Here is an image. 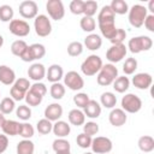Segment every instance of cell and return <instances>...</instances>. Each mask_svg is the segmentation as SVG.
<instances>
[{
    "label": "cell",
    "mask_w": 154,
    "mask_h": 154,
    "mask_svg": "<svg viewBox=\"0 0 154 154\" xmlns=\"http://www.w3.org/2000/svg\"><path fill=\"white\" fill-rule=\"evenodd\" d=\"M129 23L134 28H141L144 23L146 17L148 16L147 7L140 4L134 5L131 8H129Z\"/></svg>",
    "instance_id": "obj_4"
},
{
    "label": "cell",
    "mask_w": 154,
    "mask_h": 154,
    "mask_svg": "<svg viewBox=\"0 0 154 154\" xmlns=\"http://www.w3.org/2000/svg\"><path fill=\"white\" fill-rule=\"evenodd\" d=\"M55 154H71V152L66 150V152H60V153H55Z\"/></svg>",
    "instance_id": "obj_58"
},
{
    "label": "cell",
    "mask_w": 154,
    "mask_h": 154,
    "mask_svg": "<svg viewBox=\"0 0 154 154\" xmlns=\"http://www.w3.org/2000/svg\"><path fill=\"white\" fill-rule=\"evenodd\" d=\"M16 107V101L10 96L7 97H4L1 101H0V112L5 116V114H10L13 112Z\"/></svg>",
    "instance_id": "obj_33"
},
{
    "label": "cell",
    "mask_w": 154,
    "mask_h": 154,
    "mask_svg": "<svg viewBox=\"0 0 154 154\" xmlns=\"http://www.w3.org/2000/svg\"><path fill=\"white\" fill-rule=\"evenodd\" d=\"M152 82H153V77H152V75H149L147 72L136 73L132 77V81H131L134 87H136L137 89H141V90L148 89L152 85Z\"/></svg>",
    "instance_id": "obj_14"
},
{
    "label": "cell",
    "mask_w": 154,
    "mask_h": 154,
    "mask_svg": "<svg viewBox=\"0 0 154 154\" xmlns=\"http://www.w3.org/2000/svg\"><path fill=\"white\" fill-rule=\"evenodd\" d=\"M100 102L105 108H114L117 105V96L112 91H106L102 93L100 96Z\"/></svg>",
    "instance_id": "obj_29"
},
{
    "label": "cell",
    "mask_w": 154,
    "mask_h": 154,
    "mask_svg": "<svg viewBox=\"0 0 154 154\" xmlns=\"http://www.w3.org/2000/svg\"><path fill=\"white\" fill-rule=\"evenodd\" d=\"M28 77L29 79H32L35 82H41L46 77V67L43 64L34 63L28 69Z\"/></svg>",
    "instance_id": "obj_16"
},
{
    "label": "cell",
    "mask_w": 154,
    "mask_h": 154,
    "mask_svg": "<svg viewBox=\"0 0 154 154\" xmlns=\"http://www.w3.org/2000/svg\"><path fill=\"white\" fill-rule=\"evenodd\" d=\"M89 95L87 93H77L73 96V103L78 107V108H84L87 106V103L89 102Z\"/></svg>",
    "instance_id": "obj_45"
},
{
    "label": "cell",
    "mask_w": 154,
    "mask_h": 154,
    "mask_svg": "<svg viewBox=\"0 0 154 154\" xmlns=\"http://www.w3.org/2000/svg\"><path fill=\"white\" fill-rule=\"evenodd\" d=\"M128 53V48L124 43L120 45H112L107 52H106V59L109 61V64H116L122 61Z\"/></svg>",
    "instance_id": "obj_9"
},
{
    "label": "cell",
    "mask_w": 154,
    "mask_h": 154,
    "mask_svg": "<svg viewBox=\"0 0 154 154\" xmlns=\"http://www.w3.org/2000/svg\"><path fill=\"white\" fill-rule=\"evenodd\" d=\"M13 8L10 5H1L0 6V20L6 23V22H11L13 19Z\"/></svg>",
    "instance_id": "obj_40"
},
{
    "label": "cell",
    "mask_w": 154,
    "mask_h": 154,
    "mask_svg": "<svg viewBox=\"0 0 154 154\" xmlns=\"http://www.w3.org/2000/svg\"><path fill=\"white\" fill-rule=\"evenodd\" d=\"M28 46H29V45H28L24 40H16V41H13L12 45H11V52H12L13 55L20 58V57L23 55V53L25 52V49L28 48Z\"/></svg>",
    "instance_id": "obj_32"
},
{
    "label": "cell",
    "mask_w": 154,
    "mask_h": 154,
    "mask_svg": "<svg viewBox=\"0 0 154 154\" xmlns=\"http://www.w3.org/2000/svg\"><path fill=\"white\" fill-rule=\"evenodd\" d=\"M64 77V70L59 64H52L46 71V78L51 83H58Z\"/></svg>",
    "instance_id": "obj_18"
},
{
    "label": "cell",
    "mask_w": 154,
    "mask_h": 154,
    "mask_svg": "<svg viewBox=\"0 0 154 154\" xmlns=\"http://www.w3.org/2000/svg\"><path fill=\"white\" fill-rule=\"evenodd\" d=\"M143 25L146 26V29H147L148 31L154 32V14H153V13H150V14H148V16L146 17Z\"/></svg>",
    "instance_id": "obj_53"
},
{
    "label": "cell",
    "mask_w": 154,
    "mask_h": 154,
    "mask_svg": "<svg viewBox=\"0 0 154 154\" xmlns=\"http://www.w3.org/2000/svg\"><path fill=\"white\" fill-rule=\"evenodd\" d=\"M0 95H1V94H0Z\"/></svg>",
    "instance_id": "obj_60"
},
{
    "label": "cell",
    "mask_w": 154,
    "mask_h": 154,
    "mask_svg": "<svg viewBox=\"0 0 154 154\" xmlns=\"http://www.w3.org/2000/svg\"><path fill=\"white\" fill-rule=\"evenodd\" d=\"M5 120H6V118H5V116L0 112V128L4 125V123H5Z\"/></svg>",
    "instance_id": "obj_56"
},
{
    "label": "cell",
    "mask_w": 154,
    "mask_h": 154,
    "mask_svg": "<svg viewBox=\"0 0 154 154\" xmlns=\"http://www.w3.org/2000/svg\"><path fill=\"white\" fill-rule=\"evenodd\" d=\"M137 66H138V63L135 58H128L123 64V72L125 75H132L137 70Z\"/></svg>",
    "instance_id": "obj_41"
},
{
    "label": "cell",
    "mask_w": 154,
    "mask_h": 154,
    "mask_svg": "<svg viewBox=\"0 0 154 154\" xmlns=\"http://www.w3.org/2000/svg\"><path fill=\"white\" fill-rule=\"evenodd\" d=\"M99 24V29L101 31V35L108 40H111L116 31H117V28H116V20H107V22H100L97 23Z\"/></svg>",
    "instance_id": "obj_22"
},
{
    "label": "cell",
    "mask_w": 154,
    "mask_h": 154,
    "mask_svg": "<svg viewBox=\"0 0 154 154\" xmlns=\"http://www.w3.org/2000/svg\"><path fill=\"white\" fill-rule=\"evenodd\" d=\"M35 134V129L34 126L30 124V123H20L19 125V131H18V135L23 138V140H30Z\"/></svg>",
    "instance_id": "obj_31"
},
{
    "label": "cell",
    "mask_w": 154,
    "mask_h": 154,
    "mask_svg": "<svg viewBox=\"0 0 154 154\" xmlns=\"http://www.w3.org/2000/svg\"><path fill=\"white\" fill-rule=\"evenodd\" d=\"M16 116L23 120V122H26L31 118V108L28 106V105H20L17 107L16 109Z\"/></svg>",
    "instance_id": "obj_42"
},
{
    "label": "cell",
    "mask_w": 154,
    "mask_h": 154,
    "mask_svg": "<svg viewBox=\"0 0 154 154\" xmlns=\"http://www.w3.org/2000/svg\"><path fill=\"white\" fill-rule=\"evenodd\" d=\"M96 11H97V2L95 0H87V1H84L83 14L85 17H93L94 14H96Z\"/></svg>",
    "instance_id": "obj_43"
},
{
    "label": "cell",
    "mask_w": 154,
    "mask_h": 154,
    "mask_svg": "<svg viewBox=\"0 0 154 154\" xmlns=\"http://www.w3.org/2000/svg\"><path fill=\"white\" fill-rule=\"evenodd\" d=\"M52 148L55 153H60V152H66L71 149V144L65 138H55L52 143Z\"/></svg>",
    "instance_id": "obj_37"
},
{
    "label": "cell",
    "mask_w": 154,
    "mask_h": 154,
    "mask_svg": "<svg viewBox=\"0 0 154 154\" xmlns=\"http://www.w3.org/2000/svg\"><path fill=\"white\" fill-rule=\"evenodd\" d=\"M126 38V31L124 29H120V28H117V31L114 34V36L109 40L112 45H120L124 42V40Z\"/></svg>",
    "instance_id": "obj_51"
},
{
    "label": "cell",
    "mask_w": 154,
    "mask_h": 154,
    "mask_svg": "<svg viewBox=\"0 0 154 154\" xmlns=\"http://www.w3.org/2000/svg\"><path fill=\"white\" fill-rule=\"evenodd\" d=\"M53 129V124L51 120L46 119V118H42L37 122L36 124V130L38 131V134L41 135H48Z\"/></svg>",
    "instance_id": "obj_38"
},
{
    "label": "cell",
    "mask_w": 154,
    "mask_h": 154,
    "mask_svg": "<svg viewBox=\"0 0 154 154\" xmlns=\"http://www.w3.org/2000/svg\"><path fill=\"white\" fill-rule=\"evenodd\" d=\"M45 55H46L45 46L42 43H32V45L28 46V48L25 49V52L23 53L20 59L24 63H30L34 60H38V59L43 58Z\"/></svg>",
    "instance_id": "obj_6"
},
{
    "label": "cell",
    "mask_w": 154,
    "mask_h": 154,
    "mask_svg": "<svg viewBox=\"0 0 154 154\" xmlns=\"http://www.w3.org/2000/svg\"><path fill=\"white\" fill-rule=\"evenodd\" d=\"M114 18H116V14L113 13V11L109 7V5H105L100 10V12L97 14V23H100V22H107V20H116Z\"/></svg>",
    "instance_id": "obj_34"
},
{
    "label": "cell",
    "mask_w": 154,
    "mask_h": 154,
    "mask_svg": "<svg viewBox=\"0 0 154 154\" xmlns=\"http://www.w3.org/2000/svg\"><path fill=\"white\" fill-rule=\"evenodd\" d=\"M83 53V43L79 41H72L67 45V54L70 57H78Z\"/></svg>",
    "instance_id": "obj_39"
},
{
    "label": "cell",
    "mask_w": 154,
    "mask_h": 154,
    "mask_svg": "<svg viewBox=\"0 0 154 154\" xmlns=\"http://www.w3.org/2000/svg\"><path fill=\"white\" fill-rule=\"evenodd\" d=\"M30 82H29V79L28 78H18V79H16L14 81V83L12 84V87H14L16 89H18V90H20V91H23V93H28V90L30 89Z\"/></svg>",
    "instance_id": "obj_49"
},
{
    "label": "cell",
    "mask_w": 154,
    "mask_h": 154,
    "mask_svg": "<svg viewBox=\"0 0 154 154\" xmlns=\"http://www.w3.org/2000/svg\"><path fill=\"white\" fill-rule=\"evenodd\" d=\"M90 147L93 153L95 154H108L113 148V143L108 137L96 136L95 138H93Z\"/></svg>",
    "instance_id": "obj_8"
},
{
    "label": "cell",
    "mask_w": 154,
    "mask_h": 154,
    "mask_svg": "<svg viewBox=\"0 0 154 154\" xmlns=\"http://www.w3.org/2000/svg\"><path fill=\"white\" fill-rule=\"evenodd\" d=\"M70 11L71 13L76 14V16H79V14H83V10H84V1L83 0H72L70 2Z\"/></svg>",
    "instance_id": "obj_48"
},
{
    "label": "cell",
    "mask_w": 154,
    "mask_h": 154,
    "mask_svg": "<svg viewBox=\"0 0 154 154\" xmlns=\"http://www.w3.org/2000/svg\"><path fill=\"white\" fill-rule=\"evenodd\" d=\"M16 81V72L7 65H0V82L5 85H11Z\"/></svg>",
    "instance_id": "obj_21"
},
{
    "label": "cell",
    "mask_w": 154,
    "mask_h": 154,
    "mask_svg": "<svg viewBox=\"0 0 154 154\" xmlns=\"http://www.w3.org/2000/svg\"><path fill=\"white\" fill-rule=\"evenodd\" d=\"M91 141H93V137L85 135L84 132L77 135V137H76V143H77V146L81 147V148H83V149L89 148V147L91 146Z\"/></svg>",
    "instance_id": "obj_46"
},
{
    "label": "cell",
    "mask_w": 154,
    "mask_h": 154,
    "mask_svg": "<svg viewBox=\"0 0 154 154\" xmlns=\"http://www.w3.org/2000/svg\"><path fill=\"white\" fill-rule=\"evenodd\" d=\"M142 108V100L140 96L129 93L122 97V109L125 113H137Z\"/></svg>",
    "instance_id": "obj_5"
},
{
    "label": "cell",
    "mask_w": 154,
    "mask_h": 154,
    "mask_svg": "<svg viewBox=\"0 0 154 154\" xmlns=\"http://www.w3.org/2000/svg\"><path fill=\"white\" fill-rule=\"evenodd\" d=\"M64 85L73 91H78L84 87V79L77 71H69L64 77Z\"/></svg>",
    "instance_id": "obj_11"
},
{
    "label": "cell",
    "mask_w": 154,
    "mask_h": 154,
    "mask_svg": "<svg viewBox=\"0 0 154 154\" xmlns=\"http://www.w3.org/2000/svg\"><path fill=\"white\" fill-rule=\"evenodd\" d=\"M150 11V12H154V0H150L149 2H148V8H147V11Z\"/></svg>",
    "instance_id": "obj_55"
},
{
    "label": "cell",
    "mask_w": 154,
    "mask_h": 154,
    "mask_svg": "<svg viewBox=\"0 0 154 154\" xmlns=\"http://www.w3.org/2000/svg\"><path fill=\"white\" fill-rule=\"evenodd\" d=\"M24 100H25L26 105H29V107H30V106H31V107H36V106H38V105L42 102L43 97H41V96H38V95L31 93L30 90H28V93H26Z\"/></svg>",
    "instance_id": "obj_44"
},
{
    "label": "cell",
    "mask_w": 154,
    "mask_h": 154,
    "mask_svg": "<svg viewBox=\"0 0 154 154\" xmlns=\"http://www.w3.org/2000/svg\"><path fill=\"white\" fill-rule=\"evenodd\" d=\"M67 118H69L70 124H72L75 126H81L85 123V116H84L83 111H81L78 108L71 109L67 114Z\"/></svg>",
    "instance_id": "obj_24"
},
{
    "label": "cell",
    "mask_w": 154,
    "mask_h": 154,
    "mask_svg": "<svg viewBox=\"0 0 154 154\" xmlns=\"http://www.w3.org/2000/svg\"><path fill=\"white\" fill-rule=\"evenodd\" d=\"M103 63H102V59L96 55V54H91L89 57H87V59L82 63L81 65V71L84 76H95L102 67Z\"/></svg>",
    "instance_id": "obj_3"
},
{
    "label": "cell",
    "mask_w": 154,
    "mask_h": 154,
    "mask_svg": "<svg viewBox=\"0 0 154 154\" xmlns=\"http://www.w3.org/2000/svg\"><path fill=\"white\" fill-rule=\"evenodd\" d=\"M114 14H125L129 12V5L124 0H113L109 5Z\"/></svg>",
    "instance_id": "obj_30"
},
{
    "label": "cell",
    "mask_w": 154,
    "mask_h": 154,
    "mask_svg": "<svg viewBox=\"0 0 154 154\" xmlns=\"http://www.w3.org/2000/svg\"><path fill=\"white\" fill-rule=\"evenodd\" d=\"M112 84H113V89L117 93L123 94V93H125L129 89V87H130V79L126 76H118Z\"/></svg>",
    "instance_id": "obj_28"
},
{
    "label": "cell",
    "mask_w": 154,
    "mask_h": 154,
    "mask_svg": "<svg viewBox=\"0 0 154 154\" xmlns=\"http://www.w3.org/2000/svg\"><path fill=\"white\" fill-rule=\"evenodd\" d=\"M118 77V69L113 64H105L102 65L101 70L97 72L96 82L99 85L107 87L114 82V79Z\"/></svg>",
    "instance_id": "obj_1"
},
{
    "label": "cell",
    "mask_w": 154,
    "mask_h": 154,
    "mask_svg": "<svg viewBox=\"0 0 154 154\" xmlns=\"http://www.w3.org/2000/svg\"><path fill=\"white\" fill-rule=\"evenodd\" d=\"M84 46L89 51H97L102 46V38L97 34H89L84 38Z\"/></svg>",
    "instance_id": "obj_23"
},
{
    "label": "cell",
    "mask_w": 154,
    "mask_h": 154,
    "mask_svg": "<svg viewBox=\"0 0 154 154\" xmlns=\"http://www.w3.org/2000/svg\"><path fill=\"white\" fill-rule=\"evenodd\" d=\"M48 16L54 20H61L65 16V7L61 0H48L46 4Z\"/></svg>",
    "instance_id": "obj_10"
},
{
    "label": "cell",
    "mask_w": 154,
    "mask_h": 154,
    "mask_svg": "<svg viewBox=\"0 0 154 154\" xmlns=\"http://www.w3.org/2000/svg\"><path fill=\"white\" fill-rule=\"evenodd\" d=\"M29 90H30L31 93H34V94L41 96V97H43V96L47 94V87H46V84L42 83V82H35L32 85H30V89H29Z\"/></svg>",
    "instance_id": "obj_50"
},
{
    "label": "cell",
    "mask_w": 154,
    "mask_h": 154,
    "mask_svg": "<svg viewBox=\"0 0 154 154\" xmlns=\"http://www.w3.org/2000/svg\"><path fill=\"white\" fill-rule=\"evenodd\" d=\"M84 154H94V153H89V152H87V153H84Z\"/></svg>",
    "instance_id": "obj_59"
},
{
    "label": "cell",
    "mask_w": 154,
    "mask_h": 154,
    "mask_svg": "<svg viewBox=\"0 0 154 154\" xmlns=\"http://www.w3.org/2000/svg\"><path fill=\"white\" fill-rule=\"evenodd\" d=\"M79 25H81V29L85 32H90L93 34V31L95 30L96 28V22L93 17H85L83 16L79 20Z\"/></svg>",
    "instance_id": "obj_35"
},
{
    "label": "cell",
    "mask_w": 154,
    "mask_h": 154,
    "mask_svg": "<svg viewBox=\"0 0 154 154\" xmlns=\"http://www.w3.org/2000/svg\"><path fill=\"white\" fill-rule=\"evenodd\" d=\"M34 29L37 36L46 37L52 32V23L51 19L46 14H37L34 19Z\"/></svg>",
    "instance_id": "obj_7"
},
{
    "label": "cell",
    "mask_w": 154,
    "mask_h": 154,
    "mask_svg": "<svg viewBox=\"0 0 154 154\" xmlns=\"http://www.w3.org/2000/svg\"><path fill=\"white\" fill-rule=\"evenodd\" d=\"M4 46V37H2V35H0V48Z\"/></svg>",
    "instance_id": "obj_57"
},
{
    "label": "cell",
    "mask_w": 154,
    "mask_h": 154,
    "mask_svg": "<svg viewBox=\"0 0 154 154\" xmlns=\"http://www.w3.org/2000/svg\"><path fill=\"white\" fill-rule=\"evenodd\" d=\"M83 113L84 116H87L90 119H96L100 117L101 114V105L96 101V100H89V102L87 103V106L83 108Z\"/></svg>",
    "instance_id": "obj_20"
},
{
    "label": "cell",
    "mask_w": 154,
    "mask_h": 154,
    "mask_svg": "<svg viewBox=\"0 0 154 154\" xmlns=\"http://www.w3.org/2000/svg\"><path fill=\"white\" fill-rule=\"evenodd\" d=\"M49 94L54 100H60L64 97L65 95V85L61 83H52L51 89H49Z\"/></svg>",
    "instance_id": "obj_36"
},
{
    "label": "cell",
    "mask_w": 154,
    "mask_h": 154,
    "mask_svg": "<svg viewBox=\"0 0 154 154\" xmlns=\"http://www.w3.org/2000/svg\"><path fill=\"white\" fill-rule=\"evenodd\" d=\"M108 120H109L111 125H113L116 128H119V126H123L126 123L128 116L122 108H116L114 107V108H112V111L108 114Z\"/></svg>",
    "instance_id": "obj_15"
},
{
    "label": "cell",
    "mask_w": 154,
    "mask_h": 154,
    "mask_svg": "<svg viewBox=\"0 0 154 154\" xmlns=\"http://www.w3.org/2000/svg\"><path fill=\"white\" fill-rule=\"evenodd\" d=\"M38 13V6L32 0H24L19 4V14L25 19L36 18Z\"/></svg>",
    "instance_id": "obj_13"
},
{
    "label": "cell",
    "mask_w": 154,
    "mask_h": 154,
    "mask_svg": "<svg viewBox=\"0 0 154 154\" xmlns=\"http://www.w3.org/2000/svg\"><path fill=\"white\" fill-rule=\"evenodd\" d=\"M99 124L95 123V122H87L83 124V132L90 137L95 136L97 132H99Z\"/></svg>",
    "instance_id": "obj_47"
},
{
    "label": "cell",
    "mask_w": 154,
    "mask_h": 154,
    "mask_svg": "<svg viewBox=\"0 0 154 154\" xmlns=\"http://www.w3.org/2000/svg\"><path fill=\"white\" fill-rule=\"evenodd\" d=\"M61 116H63V106L60 103H58V102L49 103L45 108V118L51 120V122L60 120Z\"/></svg>",
    "instance_id": "obj_17"
},
{
    "label": "cell",
    "mask_w": 154,
    "mask_h": 154,
    "mask_svg": "<svg viewBox=\"0 0 154 154\" xmlns=\"http://www.w3.org/2000/svg\"><path fill=\"white\" fill-rule=\"evenodd\" d=\"M10 32L18 37H25L30 32V25L24 19H12L8 25Z\"/></svg>",
    "instance_id": "obj_12"
},
{
    "label": "cell",
    "mask_w": 154,
    "mask_h": 154,
    "mask_svg": "<svg viewBox=\"0 0 154 154\" xmlns=\"http://www.w3.org/2000/svg\"><path fill=\"white\" fill-rule=\"evenodd\" d=\"M8 147V137L5 134H0V154L4 153Z\"/></svg>",
    "instance_id": "obj_54"
},
{
    "label": "cell",
    "mask_w": 154,
    "mask_h": 154,
    "mask_svg": "<svg viewBox=\"0 0 154 154\" xmlns=\"http://www.w3.org/2000/svg\"><path fill=\"white\" fill-rule=\"evenodd\" d=\"M153 46V40L149 36L146 35H141V36H136L129 40L126 48H129V51L134 54H138L141 52H147L152 48Z\"/></svg>",
    "instance_id": "obj_2"
},
{
    "label": "cell",
    "mask_w": 154,
    "mask_h": 154,
    "mask_svg": "<svg viewBox=\"0 0 154 154\" xmlns=\"http://www.w3.org/2000/svg\"><path fill=\"white\" fill-rule=\"evenodd\" d=\"M10 95H11V97L14 100V101H22V100H24V97H25V93H23V91H20V90H18V89H16L14 87H11V89H10Z\"/></svg>",
    "instance_id": "obj_52"
},
{
    "label": "cell",
    "mask_w": 154,
    "mask_h": 154,
    "mask_svg": "<svg viewBox=\"0 0 154 154\" xmlns=\"http://www.w3.org/2000/svg\"><path fill=\"white\" fill-rule=\"evenodd\" d=\"M19 125H20V123L17 120L6 119L4 125L1 126V130L6 136H17L18 131H19Z\"/></svg>",
    "instance_id": "obj_25"
},
{
    "label": "cell",
    "mask_w": 154,
    "mask_h": 154,
    "mask_svg": "<svg viewBox=\"0 0 154 154\" xmlns=\"http://www.w3.org/2000/svg\"><path fill=\"white\" fill-rule=\"evenodd\" d=\"M16 152L17 154H34L35 144L31 140H22L17 143Z\"/></svg>",
    "instance_id": "obj_27"
},
{
    "label": "cell",
    "mask_w": 154,
    "mask_h": 154,
    "mask_svg": "<svg viewBox=\"0 0 154 154\" xmlns=\"http://www.w3.org/2000/svg\"><path fill=\"white\" fill-rule=\"evenodd\" d=\"M137 146L141 152L143 153H150L154 150V138L149 135L141 136L137 141Z\"/></svg>",
    "instance_id": "obj_26"
},
{
    "label": "cell",
    "mask_w": 154,
    "mask_h": 154,
    "mask_svg": "<svg viewBox=\"0 0 154 154\" xmlns=\"http://www.w3.org/2000/svg\"><path fill=\"white\" fill-rule=\"evenodd\" d=\"M53 134L57 136V138H65L66 136L70 135L71 132V126L67 122L64 120H57L53 124V129H52Z\"/></svg>",
    "instance_id": "obj_19"
}]
</instances>
